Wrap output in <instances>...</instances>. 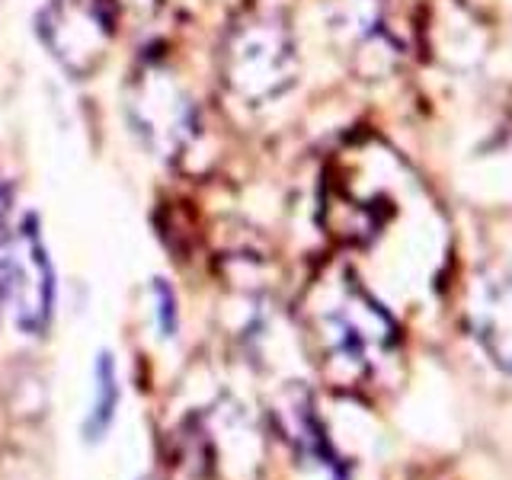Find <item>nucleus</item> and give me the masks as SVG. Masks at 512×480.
Returning a JSON list of instances; mask_svg holds the SVG:
<instances>
[{
  "mask_svg": "<svg viewBox=\"0 0 512 480\" xmlns=\"http://www.w3.org/2000/svg\"><path fill=\"white\" fill-rule=\"evenodd\" d=\"M324 10L330 29L352 45L381 36V0H324Z\"/></svg>",
  "mask_w": 512,
  "mask_h": 480,
  "instance_id": "nucleus-8",
  "label": "nucleus"
},
{
  "mask_svg": "<svg viewBox=\"0 0 512 480\" xmlns=\"http://www.w3.org/2000/svg\"><path fill=\"white\" fill-rule=\"evenodd\" d=\"M276 420L285 442L295 445V452L304 461H317L327 474H333V480H343V464L336 461V455L330 452V445L324 439V429H320L311 397L304 388H288L279 400H276Z\"/></svg>",
  "mask_w": 512,
  "mask_h": 480,
  "instance_id": "nucleus-7",
  "label": "nucleus"
},
{
  "mask_svg": "<svg viewBox=\"0 0 512 480\" xmlns=\"http://www.w3.org/2000/svg\"><path fill=\"white\" fill-rule=\"evenodd\" d=\"M116 400H119L116 362H112L109 352H100V359H96V397H93V410L84 423V432H87L90 442L103 439V432L112 423V413H116Z\"/></svg>",
  "mask_w": 512,
  "mask_h": 480,
  "instance_id": "nucleus-9",
  "label": "nucleus"
},
{
  "mask_svg": "<svg viewBox=\"0 0 512 480\" xmlns=\"http://www.w3.org/2000/svg\"><path fill=\"white\" fill-rule=\"evenodd\" d=\"M116 36L109 0H48L39 13V39L64 71L90 77L106 61Z\"/></svg>",
  "mask_w": 512,
  "mask_h": 480,
  "instance_id": "nucleus-4",
  "label": "nucleus"
},
{
  "mask_svg": "<svg viewBox=\"0 0 512 480\" xmlns=\"http://www.w3.org/2000/svg\"><path fill=\"white\" fill-rule=\"evenodd\" d=\"M221 77L240 103L263 106L279 100L298 80L292 29L276 10H256L240 20L221 48Z\"/></svg>",
  "mask_w": 512,
  "mask_h": 480,
  "instance_id": "nucleus-2",
  "label": "nucleus"
},
{
  "mask_svg": "<svg viewBox=\"0 0 512 480\" xmlns=\"http://www.w3.org/2000/svg\"><path fill=\"white\" fill-rule=\"evenodd\" d=\"M7 208H10V205H7V192L0 189V244H4V240L10 237V234H7Z\"/></svg>",
  "mask_w": 512,
  "mask_h": 480,
  "instance_id": "nucleus-11",
  "label": "nucleus"
},
{
  "mask_svg": "<svg viewBox=\"0 0 512 480\" xmlns=\"http://www.w3.org/2000/svg\"><path fill=\"white\" fill-rule=\"evenodd\" d=\"M0 298H4V295H0Z\"/></svg>",
  "mask_w": 512,
  "mask_h": 480,
  "instance_id": "nucleus-12",
  "label": "nucleus"
},
{
  "mask_svg": "<svg viewBox=\"0 0 512 480\" xmlns=\"http://www.w3.org/2000/svg\"><path fill=\"white\" fill-rule=\"evenodd\" d=\"M468 320L487 356L512 372V269L480 272L471 285Z\"/></svg>",
  "mask_w": 512,
  "mask_h": 480,
  "instance_id": "nucleus-6",
  "label": "nucleus"
},
{
  "mask_svg": "<svg viewBox=\"0 0 512 480\" xmlns=\"http://www.w3.org/2000/svg\"><path fill=\"white\" fill-rule=\"evenodd\" d=\"M0 295L10 301L23 333H42L52 320L55 276L32 215L0 244Z\"/></svg>",
  "mask_w": 512,
  "mask_h": 480,
  "instance_id": "nucleus-5",
  "label": "nucleus"
},
{
  "mask_svg": "<svg viewBox=\"0 0 512 480\" xmlns=\"http://www.w3.org/2000/svg\"><path fill=\"white\" fill-rule=\"evenodd\" d=\"M128 119L157 157H180L196 135V106L164 64H144L128 84Z\"/></svg>",
  "mask_w": 512,
  "mask_h": 480,
  "instance_id": "nucleus-3",
  "label": "nucleus"
},
{
  "mask_svg": "<svg viewBox=\"0 0 512 480\" xmlns=\"http://www.w3.org/2000/svg\"><path fill=\"white\" fill-rule=\"evenodd\" d=\"M304 327L317 349L320 368L340 381L365 378L378 359L397 346L394 320L349 269L333 279H320L311 288L304 304Z\"/></svg>",
  "mask_w": 512,
  "mask_h": 480,
  "instance_id": "nucleus-1",
  "label": "nucleus"
},
{
  "mask_svg": "<svg viewBox=\"0 0 512 480\" xmlns=\"http://www.w3.org/2000/svg\"><path fill=\"white\" fill-rule=\"evenodd\" d=\"M154 295H157V320H160V330H164V336L173 333L176 327V311H173V292L164 285V282H154Z\"/></svg>",
  "mask_w": 512,
  "mask_h": 480,
  "instance_id": "nucleus-10",
  "label": "nucleus"
}]
</instances>
